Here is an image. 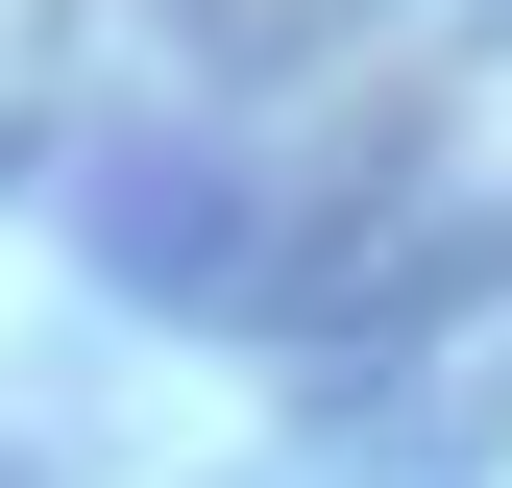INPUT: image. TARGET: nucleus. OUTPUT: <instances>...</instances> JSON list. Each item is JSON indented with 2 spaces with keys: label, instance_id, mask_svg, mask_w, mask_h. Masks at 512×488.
<instances>
[]
</instances>
